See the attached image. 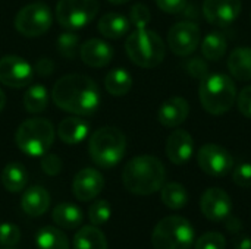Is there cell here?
Masks as SVG:
<instances>
[{
	"mask_svg": "<svg viewBox=\"0 0 251 249\" xmlns=\"http://www.w3.org/2000/svg\"><path fill=\"white\" fill-rule=\"evenodd\" d=\"M35 245L38 249H69V241L57 227L44 226L35 235Z\"/></svg>",
	"mask_w": 251,
	"mask_h": 249,
	"instance_id": "4316f807",
	"label": "cell"
},
{
	"mask_svg": "<svg viewBox=\"0 0 251 249\" xmlns=\"http://www.w3.org/2000/svg\"><path fill=\"white\" fill-rule=\"evenodd\" d=\"M3 249H15V248H13V247H4Z\"/></svg>",
	"mask_w": 251,
	"mask_h": 249,
	"instance_id": "bcb514c9",
	"label": "cell"
},
{
	"mask_svg": "<svg viewBox=\"0 0 251 249\" xmlns=\"http://www.w3.org/2000/svg\"><path fill=\"white\" fill-rule=\"evenodd\" d=\"M90 132V123L81 116H71L59 123L57 134L59 138L68 145L81 144Z\"/></svg>",
	"mask_w": 251,
	"mask_h": 249,
	"instance_id": "d6986e66",
	"label": "cell"
},
{
	"mask_svg": "<svg viewBox=\"0 0 251 249\" xmlns=\"http://www.w3.org/2000/svg\"><path fill=\"white\" fill-rule=\"evenodd\" d=\"M129 18L119 12H107L99 19V31L103 37L109 40H119L129 32Z\"/></svg>",
	"mask_w": 251,
	"mask_h": 249,
	"instance_id": "44dd1931",
	"label": "cell"
},
{
	"mask_svg": "<svg viewBox=\"0 0 251 249\" xmlns=\"http://www.w3.org/2000/svg\"><path fill=\"white\" fill-rule=\"evenodd\" d=\"M18 148L29 157H43L54 142V126L44 117L24 120L15 134Z\"/></svg>",
	"mask_w": 251,
	"mask_h": 249,
	"instance_id": "8992f818",
	"label": "cell"
},
{
	"mask_svg": "<svg viewBox=\"0 0 251 249\" xmlns=\"http://www.w3.org/2000/svg\"><path fill=\"white\" fill-rule=\"evenodd\" d=\"M225 227H226L228 232H231V233H240L241 229H243V223H241L237 217H234V216L229 214V216L225 219Z\"/></svg>",
	"mask_w": 251,
	"mask_h": 249,
	"instance_id": "b9f144b4",
	"label": "cell"
},
{
	"mask_svg": "<svg viewBox=\"0 0 251 249\" xmlns=\"http://www.w3.org/2000/svg\"><path fill=\"white\" fill-rule=\"evenodd\" d=\"M241 13L240 0H204L203 15L209 23L225 28L229 26Z\"/></svg>",
	"mask_w": 251,
	"mask_h": 249,
	"instance_id": "4fadbf2b",
	"label": "cell"
},
{
	"mask_svg": "<svg viewBox=\"0 0 251 249\" xmlns=\"http://www.w3.org/2000/svg\"><path fill=\"white\" fill-rule=\"evenodd\" d=\"M78 45H79V37L72 31L60 34L56 40L57 53L65 59H75L78 53Z\"/></svg>",
	"mask_w": 251,
	"mask_h": 249,
	"instance_id": "4dcf8cb0",
	"label": "cell"
},
{
	"mask_svg": "<svg viewBox=\"0 0 251 249\" xmlns=\"http://www.w3.org/2000/svg\"><path fill=\"white\" fill-rule=\"evenodd\" d=\"M24 107L28 113H41L49 106V91L41 84H32L24 94Z\"/></svg>",
	"mask_w": 251,
	"mask_h": 249,
	"instance_id": "f1b7e54d",
	"label": "cell"
},
{
	"mask_svg": "<svg viewBox=\"0 0 251 249\" xmlns=\"http://www.w3.org/2000/svg\"><path fill=\"white\" fill-rule=\"evenodd\" d=\"M21 207L25 214L31 217H40L50 207V195L43 186H31L24 192L21 198Z\"/></svg>",
	"mask_w": 251,
	"mask_h": 249,
	"instance_id": "ffe728a7",
	"label": "cell"
},
{
	"mask_svg": "<svg viewBox=\"0 0 251 249\" xmlns=\"http://www.w3.org/2000/svg\"><path fill=\"white\" fill-rule=\"evenodd\" d=\"M74 249H109L104 233L96 226H84L74 236Z\"/></svg>",
	"mask_w": 251,
	"mask_h": 249,
	"instance_id": "cb8c5ba5",
	"label": "cell"
},
{
	"mask_svg": "<svg viewBox=\"0 0 251 249\" xmlns=\"http://www.w3.org/2000/svg\"><path fill=\"white\" fill-rule=\"evenodd\" d=\"M200 210L203 216L210 222H222L231 214V197L221 188H210L201 195Z\"/></svg>",
	"mask_w": 251,
	"mask_h": 249,
	"instance_id": "5bb4252c",
	"label": "cell"
},
{
	"mask_svg": "<svg viewBox=\"0 0 251 249\" xmlns=\"http://www.w3.org/2000/svg\"><path fill=\"white\" fill-rule=\"evenodd\" d=\"M229 73L238 81H251V47H237L228 59Z\"/></svg>",
	"mask_w": 251,
	"mask_h": 249,
	"instance_id": "7402d4cb",
	"label": "cell"
},
{
	"mask_svg": "<svg viewBox=\"0 0 251 249\" xmlns=\"http://www.w3.org/2000/svg\"><path fill=\"white\" fill-rule=\"evenodd\" d=\"M193 153H194V141L187 131L176 129L168 136L166 156L174 164L182 166L188 163L190 158L193 157Z\"/></svg>",
	"mask_w": 251,
	"mask_h": 249,
	"instance_id": "2e32d148",
	"label": "cell"
},
{
	"mask_svg": "<svg viewBox=\"0 0 251 249\" xmlns=\"http://www.w3.org/2000/svg\"><path fill=\"white\" fill-rule=\"evenodd\" d=\"M184 69L188 75L197 78V79H203L204 76L209 75V68L206 65V62L201 59V57H193V59H188L185 63H184Z\"/></svg>",
	"mask_w": 251,
	"mask_h": 249,
	"instance_id": "d590c367",
	"label": "cell"
},
{
	"mask_svg": "<svg viewBox=\"0 0 251 249\" xmlns=\"http://www.w3.org/2000/svg\"><path fill=\"white\" fill-rule=\"evenodd\" d=\"M125 50L134 65L140 68H156L166 54V47L160 35L151 29H135L126 37Z\"/></svg>",
	"mask_w": 251,
	"mask_h": 249,
	"instance_id": "5b68a950",
	"label": "cell"
},
{
	"mask_svg": "<svg viewBox=\"0 0 251 249\" xmlns=\"http://www.w3.org/2000/svg\"><path fill=\"white\" fill-rule=\"evenodd\" d=\"M232 181L237 186L251 188V163H241L232 172Z\"/></svg>",
	"mask_w": 251,
	"mask_h": 249,
	"instance_id": "8d00e7d4",
	"label": "cell"
},
{
	"mask_svg": "<svg viewBox=\"0 0 251 249\" xmlns=\"http://www.w3.org/2000/svg\"><path fill=\"white\" fill-rule=\"evenodd\" d=\"M201 54L207 60H219L225 56L228 48V40L222 32H209L201 41H200Z\"/></svg>",
	"mask_w": 251,
	"mask_h": 249,
	"instance_id": "83f0119b",
	"label": "cell"
},
{
	"mask_svg": "<svg viewBox=\"0 0 251 249\" xmlns=\"http://www.w3.org/2000/svg\"><path fill=\"white\" fill-rule=\"evenodd\" d=\"M234 248L235 249H251V238L243 235L234 239Z\"/></svg>",
	"mask_w": 251,
	"mask_h": 249,
	"instance_id": "7bdbcfd3",
	"label": "cell"
},
{
	"mask_svg": "<svg viewBox=\"0 0 251 249\" xmlns=\"http://www.w3.org/2000/svg\"><path fill=\"white\" fill-rule=\"evenodd\" d=\"M34 66L19 56L7 54L0 57V82L10 88H24L32 82Z\"/></svg>",
	"mask_w": 251,
	"mask_h": 249,
	"instance_id": "7c38bea8",
	"label": "cell"
},
{
	"mask_svg": "<svg viewBox=\"0 0 251 249\" xmlns=\"http://www.w3.org/2000/svg\"><path fill=\"white\" fill-rule=\"evenodd\" d=\"M54 72V62L50 57H41L34 65V73L38 76H50Z\"/></svg>",
	"mask_w": 251,
	"mask_h": 249,
	"instance_id": "60d3db41",
	"label": "cell"
},
{
	"mask_svg": "<svg viewBox=\"0 0 251 249\" xmlns=\"http://www.w3.org/2000/svg\"><path fill=\"white\" fill-rule=\"evenodd\" d=\"M41 169L46 175L49 176H56L62 170V160L56 154H49L46 153L41 157Z\"/></svg>",
	"mask_w": 251,
	"mask_h": 249,
	"instance_id": "74e56055",
	"label": "cell"
},
{
	"mask_svg": "<svg viewBox=\"0 0 251 249\" xmlns=\"http://www.w3.org/2000/svg\"><path fill=\"white\" fill-rule=\"evenodd\" d=\"M1 183L9 192H21L28 183V172L21 163H9L1 172Z\"/></svg>",
	"mask_w": 251,
	"mask_h": 249,
	"instance_id": "484cf974",
	"label": "cell"
},
{
	"mask_svg": "<svg viewBox=\"0 0 251 249\" xmlns=\"http://www.w3.org/2000/svg\"><path fill=\"white\" fill-rule=\"evenodd\" d=\"M166 179L163 163L149 154L129 160L122 170V183L134 195H151L162 189Z\"/></svg>",
	"mask_w": 251,
	"mask_h": 249,
	"instance_id": "7a4b0ae2",
	"label": "cell"
},
{
	"mask_svg": "<svg viewBox=\"0 0 251 249\" xmlns=\"http://www.w3.org/2000/svg\"><path fill=\"white\" fill-rule=\"evenodd\" d=\"M194 249H226V239L219 232H207L199 238Z\"/></svg>",
	"mask_w": 251,
	"mask_h": 249,
	"instance_id": "836d02e7",
	"label": "cell"
},
{
	"mask_svg": "<svg viewBox=\"0 0 251 249\" xmlns=\"http://www.w3.org/2000/svg\"><path fill=\"white\" fill-rule=\"evenodd\" d=\"M53 22L51 10L44 3H31L19 9L15 16V28L19 34L28 38H35L46 34Z\"/></svg>",
	"mask_w": 251,
	"mask_h": 249,
	"instance_id": "9c48e42d",
	"label": "cell"
},
{
	"mask_svg": "<svg viewBox=\"0 0 251 249\" xmlns=\"http://www.w3.org/2000/svg\"><path fill=\"white\" fill-rule=\"evenodd\" d=\"M106 91L113 97H122L128 94L132 88V76L124 68H116L107 72L104 76Z\"/></svg>",
	"mask_w": 251,
	"mask_h": 249,
	"instance_id": "d4e9b609",
	"label": "cell"
},
{
	"mask_svg": "<svg viewBox=\"0 0 251 249\" xmlns=\"http://www.w3.org/2000/svg\"><path fill=\"white\" fill-rule=\"evenodd\" d=\"M21 241V230L13 223L0 225V245L1 247H15Z\"/></svg>",
	"mask_w": 251,
	"mask_h": 249,
	"instance_id": "e575fe53",
	"label": "cell"
},
{
	"mask_svg": "<svg viewBox=\"0 0 251 249\" xmlns=\"http://www.w3.org/2000/svg\"><path fill=\"white\" fill-rule=\"evenodd\" d=\"M160 197L162 203L171 210H181L188 203V192L178 182H169L163 185L160 189Z\"/></svg>",
	"mask_w": 251,
	"mask_h": 249,
	"instance_id": "f546056e",
	"label": "cell"
},
{
	"mask_svg": "<svg viewBox=\"0 0 251 249\" xmlns=\"http://www.w3.org/2000/svg\"><path fill=\"white\" fill-rule=\"evenodd\" d=\"M190 114V104L182 97L168 98L157 112V120L166 128H176L182 125Z\"/></svg>",
	"mask_w": 251,
	"mask_h": 249,
	"instance_id": "ac0fdd59",
	"label": "cell"
},
{
	"mask_svg": "<svg viewBox=\"0 0 251 249\" xmlns=\"http://www.w3.org/2000/svg\"><path fill=\"white\" fill-rule=\"evenodd\" d=\"M56 107L75 116H90L100 106V90L87 75L69 73L59 78L51 90Z\"/></svg>",
	"mask_w": 251,
	"mask_h": 249,
	"instance_id": "6da1fadb",
	"label": "cell"
},
{
	"mask_svg": "<svg viewBox=\"0 0 251 249\" xmlns=\"http://www.w3.org/2000/svg\"><path fill=\"white\" fill-rule=\"evenodd\" d=\"M112 216V207L106 200L96 201L88 210V219L94 226H101L109 222Z\"/></svg>",
	"mask_w": 251,
	"mask_h": 249,
	"instance_id": "1f68e13d",
	"label": "cell"
},
{
	"mask_svg": "<svg viewBox=\"0 0 251 249\" xmlns=\"http://www.w3.org/2000/svg\"><path fill=\"white\" fill-rule=\"evenodd\" d=\"M79 54L82 62L90 68H104L113 59V48L104 40L90 38L87 40L81 48Z\"/></svg>",
	"mask_w": 251,
	"mask_h": 249,
	"instance_id": "e0dca14e",
	"label": "cell"
},
{
	"mask_svg": "<svg viewBox=\"0 0 251 249\" xmlns=\"http://www.w3.org/2000/svg\"><path fill=\"white\" fill-rule=\"evenodd\" d=\"M151 21V13H150V9L143 4V3H137L131 7V12H129V22L131 25L135 26V29H143V28H147V25L150 23Z\"/></svg>",
	"mask_w": 251,
	"mask_h": 249,
	"instance_id": "d6a6232c",
	"label": "cell"
},
{
	"mask_svg": "<svg viewBox=\"0 0 251 249\" xmlns=\"http://www.w3.org/2000/svg\"><path fill=\"white\" fill-rule=\"evenodd\" d=\"M201 40L200 28L196 22L182 21L176 22L168 32V45L176 56L185 57L193 54Z\"/></svg>",
	"mask_w": 251,
	"mask_h": 249,
	"instance_id": "30bf717a",
	"label": "cell"
},
{
	"mask_svg": "<svg viewBox=\"0 0 251 249\" xmlns=\"http://www.w3.org/2000/svg\"><path fill=\"white\" fill-rule=\"evenodd\" d=\"M194 238V227L187 219L168 216L156 225L151 233V244L154 249H190Z\"/></svg>",
	"mask_w": 251,
	"mask_h": 249,
	"instance_id": "52a82bcc",
	"label": "cell"
},
{
	"mask_svg": "<svg viewBox=\"0 0 251 249\" xmlns=\"http://www.w3.org/2000/svg\"><path fill=\"white\" fill-rule=\"evenodd\" d=\"M154 1L160 10L171 15L182 13L187 7V0H154Z\"/></svg>",
	"mask_w": 251,
	"mask_h": 249,
	"instance_id": "ab89813d",
	"label": "cell"
},
{
	"mask_svg": "<svg viewBox=\"0 0 251 249\" xmlns=\"http://www.w3.org/2000/svg\"><path fill=\"white\" fill-rule=\"evenodd\" d=\"M51 219L59 227L71 230V229H76L82 225L84 213L75 204L62 203V204L54 207V210L51 213Z\"/></svg>",
	"mask_w": 251,
	"mask_h": 249,
	"instance_id": "603a6c76",
	"label": "cell"
},
{
	"mask_svg": "<svg viewBox=\"0 0 251 249\" xmlns=\"http://www.w3.org/2000/svg\"><path fill=\"white\" fill-rule=\"evenodd\" d=\"M103 188H104V178L99 170L93 167H85L79 170L72 182V192L75 198L82 203L94 200L97 195H100Z\"/></svg>",
	"mask_w": 251,
	"mask_h": 249,
	"instance_id": "9a60e30c",
	"label": "cell"
},
{
	"mask_svg": "<svg viewBox=\"0 0 251 249\" xmlns=\"http://www.w3.org/2000/svg\"><path fill=\"white\" fill-rule=\"evenodd\" d=\"M126 138L115 126H103L94 131L88 142V153L94 164L101 169H112L124 158Z\"/></svg>",
	"mask_w": 251,
	"mask_h": 249,
	"instance_id": "277c9868",
	"label": "cell"
},
{
	"mask_svg": "<svg viewBox=\"0 0 251 249\" xmlns=\"http://www.w3.org/2000/svg\"><path fill=\"white\" fill-rule=\"evenodd\" d=\"M237 107L240 110V113L247 117L251 119V85L244 87L240 94H237Z\"/></svg>",
	"mask_w": 251,
	"mask_h": 249,
	"instance_id": "f35d334b",
	"label": "cell"
},
{
	"mask_svg": "<svg viewBox=\"0 0 251 249\" xmlns=\"http://www.w3.org/2000/svg\"><path fill=\"white\" fill-rule=\"evenodd\" d=\"M109 3H112V4H125L126 1H129V0H107Z\"/></svg>",
	"mask_w": 251,
	"mask_h": 249,
	"instance_id": "f6af8a7d",
	"label": "cell"
},
{
	"mask_svg": "<svg viewBox=\"0 0 251 249\" xmlns=\"http://www.w3.org/2000/svg\"><path fill=\"white\" fill-rule=\"evenodd\" d=\"M99 0H59L56 19L60 26L72 31L87 26L99 13Z\"/></svg>",
	"mask_w": 251,
	"mask_h": 249,
	"instance_id": "ba28073f",
	"label": "cell"
},
{
	"mask_svg": "<svg viewBox=\"0 0 251 249\" xmlns=\"http://www.w3.org/2000/svg\"><path fill=\"white\" fill-rule=\"evenodd\" d=\"M4 106H6V95H4V92H3V90L0 88V113L3 112V109H4Z\"/></svg>",
	"mask_w": 251,
	"mask_h": 249,
	"instance_id": "ee69618b",
	"label": "cell"
},
{
	"mask_svg": "<svg viewBox=\"0 0 251 249\" xmlns=\"http://www.w3.org/2000/svg\"><path fill=\"white\" fill-rule=\"evenodd\" d=\"M199 97L207 113L215 116L225 114L237 101V87L225 73H209L201 79Z\"/></svg>",
	"mask_w": 251,
	"mask_h": 249,
	"instance_id": "3957f363",
	"label": "cell"
},
{
	"mask_svg": "<svg viewBox=\"0 0 251 249\" xmlns=\"http://www.w3.org/2000/svg\"><path fill=\"white\" fill-rule=\"evenodd\" d=\"M197 163L206 175L213 178H224L234 167L231 153L218 144L203 145L197 153Z\"/></svg>",
	"mask_w": 251,
	"mask_h": 249,
	"instance_id": "8fae6325",
	"label": "cell"
}]
</instances>
